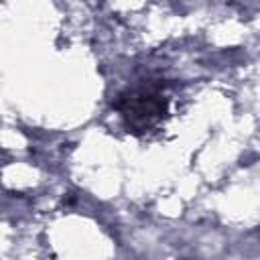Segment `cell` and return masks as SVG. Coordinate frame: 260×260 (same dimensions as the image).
Returning a JSON list of instances; mask_svg holds the SVG:
<instances>
[{
  "instance_id": "1",
  "label": "cell",
  "mask_w": 260,
  "mask_h": 260,
  "mask_svg": "<svg viewBox=\"0 0 260 260\" xmlns=\"http://www.w3.org/2000/svg\"><path fill=\"white\" fill-rule=\"evenodd\" d=\"M112 106L120 114L128 132L146 134L165 120L169 112V98L165 93L162 81L144 79L120 91Z\"/></svg>"
}]
</instances>
